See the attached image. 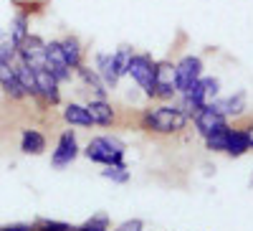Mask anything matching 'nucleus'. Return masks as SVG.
I'll list each match as a JSON object with an SVG mask.
<instances>
[{
  "label": "nucleus",
  "mask_w": 253,
  "mask_h": 231,
  "mask_svg": "<svg viewBox=\"0 0 253 231\" xmlns=\"http://www.w3.org/2000/svg\"><path fill=\"white\" fill-rule=\"evenodd\" d=\"M107 171H101V175L112 180V183H126L129 180V171H126V165H104Z\"/></svg>",
  "instance_id": "23"
},
{
  "label": "nucleus",
  "mask_w": 253,
  "mask_h": 231,
  "mask_svg": "<svg viewBox=\"0 0 253 231\" xmlns=\"http://www.w3.org/2000/svg\"><path fill=\"white\" fill-rule=\"evenodd\" d=\"M172 97H177V89H175V64H172V61H157V69H155V99L170 102Z\"/></svg>",
  "instance_id": "8"
},
{
  "label": "nucleus",
  "mask_w": 253,
  "mask_h": 231,
  "mask_svg": "<svg viewBox=\"0 0 253 231\" xmlns=\"http://www.w3.org/2000/svg\"><path fill=\"white\" fill-rule=\"evenodd\" d=\"M243 132H246V137H248V148H253V122H248V124H246Z\"/></svg>",
  "instance_id": "29"
},
{
  "label": "nucleus",
  "mask_w": 253,
  "mask_h": 231,
  "mask_svg": "<svg viewBox=\"0 0 253 231\" xmlns=\"http://www.w3.org/2000/svg\"><path fill=\"white\" fill-rule=\"evenodd\" d=\"M94 69H96V74L101 76V81L107 84V89H109V92H112V89H117L119 79L124 76V74H122V69L117 66L114 51H112V54H104V51H99V54L94 56Z\"/></svg>",
  "instance_id": "11"
},
{
  "label": "nucleus",
  "mask_w": 253,
  "mask_h": 231,
  "mask_svg": "<svg viewBox=\"0 0 253 231\" xmlns=\"http://www.w3.org/2000/svg\"><path fill=\"white\" fill-rule=\"evenodd\" d=\"M63 119L71 127H91V117L86 112V104H79V102H69L63 107Z\"/></svg>",
  "instance_id": "19"
},
{
  "label": "nucleus",
  "mask_w": 253,
  "mask_h": 231,
  "mask_svg": "<svg viewBox=\"0 0 253 231\" xmlns=\"http://www.w3.org/2000/svg\"><path fill=\"white\" fill-rule=\"evenodd\" d=\"M114 231H144V224L139 221V219H129V221H124V224H119Z\"/></svg>",
  "instance_id": "27"
},
{
  "label": "nucleus",
  "mask_w": 253,
  "mask_h": 231,
  "mask_svg": "<svg viewBox=\"0 0 253 231\" xmlns=\"http://www.w3.org/2000/svg\"><path fill=\"white\" fill-rule=\"evenodd\" d=\"M248 150L251 148H248V137H246L243 127H228V132H225V155L241 158Z\"/></svg>",
  "instance_id": "18"
},
{
  "label": "nucleus",
  "mask_w": 253,
  "mask_h": 231,
  "mask_svg": "<svg viewBox=\"0 0 253 231\" xmlns=\"http://www.w3.org/2000/svg\"><path fill=\"white\" fill-rule=\"evenodd\" d=\"M20 150L26 155H41L46 150V135L38 130H23V135H20Z\"/></svg>",
  "instance_id": "21"
},
{
  "label": "nucleus",
  "mask_w": 253,
  "mask_h": 231,
  "mask_svg": "<svg viewBox=\"0 0 253 231\" xmlns=\"http://www.w3.org/2000/svg\"><path fill=\"white\" fill-rule=\"evenodd\" d=\"M74 71H76V76L81 79L84 87H86L89 92H94V97H107V94H109L107 84L101 81V76L96 74V69H91V66H86V64H79Z\"/></svg>",
  "instance_id": "16"
},
{
  "label": "nucleus",
  "mask_w": 253,
  "mask_h": 231,
  "mask_svg": "<svg viewBox=\"0 0 253 231\" xmlns=\"http://www.w3.org/2000/svg\"><path fill=\"white\" fill-rule=\"evenodd\" d=\"M43 69H46V71H51L61 84H63V81H71V69H69L66 61H63V54H61L58 41H46V51H43Z\"/></svg>",
  "instance_id": "10"
},
{
  "label": "nucleus",
  "mask_w": 253,
  "mask_h": 231,
  "mask_svg": "<svg viewBox=\"0 0 253 231\" xmlns=\"http://www.w3.org/2000/svg\"><path fill=\"white\" fill-rule=\"evenodd\" d=\"M58 46H61V54H63V61L69 64V69L74 71L79 64H84V46L76 36H63L58 38Z\"/></svg>",
  "instance_id": "15"
},
{
  "label": "nucleus",
  "mask_w": 253,
  "mask_h": 231,
  "mask_svg": "<svg viewBox=\"0 0 253 231\" xmlns=\"http://www.w3.org/2000/svg\"><path fill=\"white\" fill-rule=\"evenodd\" d=\"M43 51H46V41L38 36H28L23 44L18 46V58L28 64L31 69H41L43 66Z\"/></svg>",
  "instance_id": "12"
},
{
  "label": "nucleus",
  "mask_w": 253,
  "mask_h": 231,
  "mask_svg": "<svg viewBox=\"0 0 253 231\" xmlns=\"http://www.w3.org/2000/svg\"><path fill=\"white\" fill-rule=\"evenodd\" d=\"M0 89H3L10 99H23L26 97L23 87H20V81H18V74L10 64H0Z\"/></svg>",
  "instance_id": "17"
},
{
  "label": "nucleus",
  "mask_w": 253,
  "mask_h": 231,
  "mask_svg": "<svg viewBox=\"0 0 253 231\" xmlns=\"http://www.w3.org/2000/svg\"><path fill=\"white\" fill-rule=\"evenodd\" d=\"M107 224H109V219L104 216V214H99V216L89 219L86 224H81V226H76L74 231H109V229H107Z\"/></svg>",
  "instance_id": "25"
},
{
  "label": "nucleus",
  "mask_w": 253,
  "mask_h": 231,
  "mask_svg": "<svg viewBox=\"0 0 253 231\" xmlns=\"http://www.w3.org/2000/svg\"><path fill=\"white\" fill-rule=\"evenodd\" d=\"M180 110L187 115V117H193L200 107H205V104H213L218 97H220V79L218 76H200L198 84L190 92L180 94Z\"/></svg>",
  "instance_id": "2"
},
{
  "label": "nucleus",
  "mask_w": 253,
  "mask_h": 231,
  "mask_svg": "<svg viewBox=\"0 0 253 231\" xmlns=\"http://www.w3.org/2000/svg\"><path fill=\"white\" fill-rule=\"evenodd\" d=\"M193 124H195V130H198L203 137H208V135H213V132L225 130L230 122L213 107V104H205V107H200V110L193 115Z\"/></svg>",
  "instance_id": "7"
},
{
  "label": "nucleus",
  "mask_w": 253,
  "mask_h": 231,
  "mask_svg": "<svg viewBox=\"0 0 253 231\" xmlns=\"http://www.w3.org/2000/svg\"><path fill=\"white\" fill-rule=\"evenodd\" d=\"M213 107H215L225 119L241 117V115L246 112V92H236V94H230V97H218V99L213 102Z\"/></svg>",
  "instance_id": "14"
},
{
  "label": "nucleus",
  "mask_w": 253,
  "mask_h": 231,
  "mask_svg": "<svg viewBox=\"0 0 253 231\" xmlns=\"http://www.w3.org/2000/svg\"><path fill=\"white\" fill-rule=\"evenodd\" d=\"M124 142L114 135H99L94 140H89V145L84 148V155H86L91 163L99 165H124Z\"/></svg>",
  "instance_id": "3"
},
{
  "label": "nucleus",
  "mask_w": 253,
  "mask_h": 231,
  "mask_svg": "<svg viewBox=\"0 0 253 231\" xmlns=\"http://www.w3.org/2000/svg\"><path fill=\"white\" fill-rule=\"evenodd\" d=\"M200 76H203V58L193 56V54L182 56L175 64V89H177V94L190 92L198 84Z\"/></svg>",
  "instance_id": "5"
},
{
  "label": "nucleus",
  "mask_w": 253,
  "mask_h": 231,
  "mask_svg": "<svg viewBox=\"0 0 253 231\" xmlns=\"http://www.w3.org/2000/svg\"><path fill=\"white\" fill-rule=\"evenodd\" d=\"M0 231H36V226H28V224H10V226H0Z\"/></svg>",
  "instance_id": "28"
},
{
  "label": "nucleus",
  "mask_w": 253,
  "mask_h": 231,
  "mask_svg": "<svg viewBox=\"0 0 253 231\" xmlns=\"http://www.w3.org/2000/svg\"><path fill=\"white\" fill-rule=\"evenodd\" d=\"M86 112L91 117V124H99V127H112L114 119H117V112L114 107L107 102V97H94L86 102Z\"/></svg>",
  "instance_id": "13"
},
{
  "label": "nucleus",
  "mask_w": 253,
  "mask_h": 231,
  "mask_svg": "<svg viewBox=\"0 0 253 231\" xmlns=\"http://www.w3.org/2000/svg\"><path fill=\"white\" fill-rule=\"evenodd\" d=\"M13 69H15V74H18V81H20V87H23L26 97L38 99V89H36V74H33V69H31L28 64H23L20 58L13 64Z\"/></svg>",
  "instance_id": "22"
},
{
  "label": "nucleus",
  "mask_w": 253,
  "mask_h": 231,
  "mask_svg": "<svg viewBox=\"0 0 253 231\" xmlns=\"http://www.w3.org/2000/svg\"><path fill=\"white\" fill-rule=\"evenodd\" d=\"M228 127H230V124H228ZM228 127H225V130H220V132H213V135H208V137H205L208 150H213V153H225V132H228Z\"/></svg>",
  "instance_id": "24"
},
{
  "label": "nucleus",
  "mask_w": 253,
  "mask_h": 231,
  "mask_svg": "<svg viewBox=\"0 0 253 231\" xmlns=\"http://www.w3.org/2000/svg\"><path fill=\"white\" fill-rule=\"evenodd\" d=\"M33 74H36V89H38V99L43 102V104H51V107H56V104H61V81L51 74V71H46L43 66L41 69H33Z\"/></svg>",
  "instance_id": "9"
},
{
  "label": "nucleus",
  "mask_w": 253,
  "mask_h": 231,
  "mask_svg": "<svg viewBox=\"0 0 253 231\" xmlns=\"http://www.w3.org/2000/svg\"><path fill=\"white\" fill-rule=\"evenodd\" d=\"M155 69L157 61L150 54H132L129 64H126V76L137 81V87L144 92V97L155 99Z\"/></svg>",
  "instance_id": "4"
},
{
  "label": "nucleus",
  "mask_w": 253,
  "mask_h": 231,
  "mask_svg": "<svg viewBox=\"0 0 253 231\" xmlns=\"http://www.w3.org/2000/svg\"><path fill=\"white\" fill-rule=\"evenodd\" d=\"M36 231H74V229L63 221H41L36 226Z\"/></svg>",
  "instance_id": "26"
},
{
  "label": "nucleus",
  "mask_w": 253,
  "mask_h": 231,
  "mask_svg": "<svg viewBox=\"0 0 253 231\" xmlns=\"http://www.w3.org/2000/svg\"><path fill=\"white\" fill-rule=\"evenodd\" d=\"M190 117L180 110V104L172 102H162L157 107H150L142 112V130L152 132V135H177L187 127Z\"/></svg>",
  "instance_id": "1"
},
{
  "label": "nucleus",
  "mask_w": 253,
  "mask_h": 231,
  "mask_svg": "<svg viewBox=\"0 0 253 231\" xmlns=\"http://www.w3.org/2000/svg\"><path fill=\"white\" fill-rule=\"evenodd\" d=\"M31 36V20H28V15L26 13H18L15 18H13V23H10V28H8V41L18 49L23 41Z\"/></svg>",
  "instance_id": "20"
},
{
  "label": "nucleus",
  "mask_w": 253,
  "mask_h": 231,
  "mask_svg": "<svg viewBox=\"0 0 253 231\" xmlns=\"http://www.w3.org/2000/svg\"><path fill=\"white\" fill-rule=\"evenodd\" d=\"M81 148H79V140H76V132L74 130H63L58 135V142H56V150L51 153V165L53 168H66L71 165L76 158H79Z\"/></svg>",
  "instance_id": "6"
}]
</instances>
